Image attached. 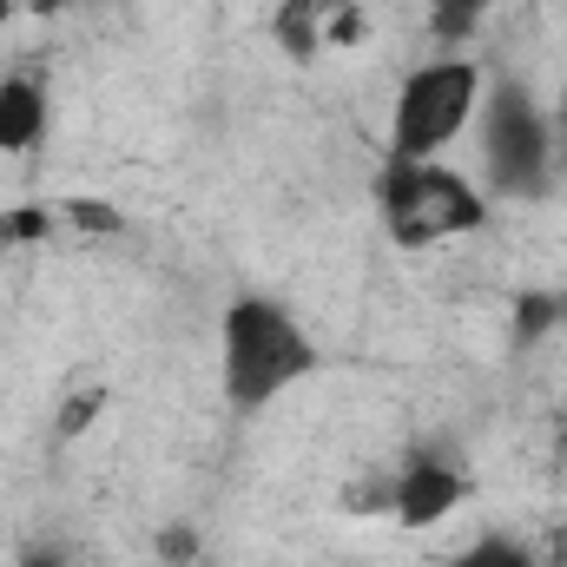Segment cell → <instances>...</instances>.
Instances as JSON below:
<instances>
[{"label":"cell","instance_id":"cell-9","mask_svg":"<svg viewBox=\"0 0 567 567\" xmlns=\"http://www.w3.org/2000/svg\"><path fill=\"white\" fill-rule=\"evenodd\" d=\"M13 567H73V555H60V548H27Z\"/></svg>","mask_w":567,"mask_h":567},{"label":"cell","instance_id":"cell-3","mask_svg":"<svg viewBox=\"0 0 567 567\" xmlns=\"http://www.w3.org/2000/svg\"><path fill=\"white\" fill-rule=\"evenodd\" d=\"M482 93H488V73H482L468 53L416 60V66L396 80V93H390L383 152H390V158H449V145L475 133Z\"/></svg>","mask_w":567,"mask_h":567},{"label":"cell","instance_id":"cell-4","mask_svg":"<svg viewBox=\"0 0 567 567\" xmlns=\"http://www.w3.org/2000/svg\"><path fill=\"white\" fill-rule=\"evenodd\" d=\"M475 145H482V192L502 198H542L561 158V133L548 106L522 80H495L475 113Z\"/></svg>","mask_w":567,"mask_h":567},{"label":"cell","instance_id":"cell-11","mask_svg":"<svg viewBox=\"0 0 567 567\" xmlns=\"http://www.w3.org/2000/svg\"><path fill=\"white\" fill-rule=\"evenodd\" d=\"M7 251H13V245H7V231H0V284H7Z\"/></svg>","mask_w":567,"mask_h":567},{"label":"cell","instance_id":"cell-8","mask_svg":"<svg viewBox=\"0 0 567 567\" xmlns=\"http://www.w3.org/2000/svg\"><path fill=\"white\" fill-rule=\"evenodd\" d=\"M429 7V27L442 33V40H468L495 7H508V0H423Z\"/></svg>","mask_w":567,"mask_h":567},{"label":"cell","instance_id":"cell-1","mask_svg":"<svg viewBox=\"0 0 567 567\" xmlns=\"http://www.w3.org/2000/svg\"><path fill=\"white\" fill-rule=\"evenodd\" d=\"M310 377H323V343L284 297L238 290L218 310V396L231 416L278 410Z\"/></svg>","mask_w":567,"mask_h":567},{"label":"cell","instance_id":"cell-2","mask_svg":"<svg viewBox=\"0 0 567 567\" xmlns=\"http://www.w3.org/2000/svg\"><path fill=\"white\" fill-rule=\"evenodd\" d=\"M370 198H377V225L396 251L455 245L495 218V198L482 192V178L455 172L449 158H383Z\"/></svg>","mask_w":567,"mask_h":567},{"label":"cell","instance_id":"cell-7","mask_svg":"<svg viewBox=\"0 0 567 567\" xmlns=\"http://www.w3.org/2000/svg\"><path fill=\"white\" fill-rule=\"evenodd\" d=\"M442 567H542V548L522 542V535H475V542H462Z\"/></svg>","mask_w":567,"mask_h":567},{"label":"cell","instance_id":"cell-6","mask_svg":"<svg viewBox=\"0 0 567 567\" xmlns=\"http://www.w3.org/2000/svg\"><path fill=\"white\" fill-rule=\"evenodd\" d=\"M53 140V93L33 73L0 80V158H33Z\"/></svg>","mask_w":567,"mask_h":567},{"label":"cell","instance_id":"cell-12","mask_svg":"<svg viewBox=\"0 0 567 567\" xmlns=\"http://www.w3.org/2000/svg\"><path fill=\"white\" fill-rule=\"evenodd\" d=\"M555 133H561V152H567V106H561V120H555Z\"/></svg>","mask_w":567,"mask_h":567},{"label":"cell","instance_id":"cell-10","mask_svg":"<svg viewBox=\"0 0 567 567\" xmlns=\"http://www.w3.org/2000/svg\"><path fill=\"white\" fill-rule=\"evenodd\" d=\"M542 567H567V528H555V535L542 542Z\"/></svg>","mask_w":567,"mask_h":567},{"label":"cell","instance_id":"cell-5","mask_svg":"<svg viewBox=\"0 0 567 567\" xmlns=\"http://www.w3.org/2000/svg\"><path fill=\"white\" fill-rule=\"evenodd\" d=\"M468 502V468L449 455V449H403L396 455V468L383 475V508L396 515V528H410V535H429V528H442L455 508Z\"/></svg>","mask_w":567,"mask_h":567}]
</instances>
